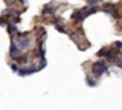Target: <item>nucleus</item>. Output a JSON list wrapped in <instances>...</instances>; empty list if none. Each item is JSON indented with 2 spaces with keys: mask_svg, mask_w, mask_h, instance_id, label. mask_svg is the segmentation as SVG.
Segmentation results:
<instances>
[{
  "mask_svg": "<svg viewBox=\"0 0 122 110\" xmlns=\"http://www.w3.org/2000/svg\"><path fill=\"white\" fill-rule=\"evenodd\" d=\"M19 54H20V49H19L17 44L12 40V43H10V57H12V59H16Z\"/></svg>",
  "mask_w": 122,
  "mask_h": 110,
  "instance_id": "4",
  "label": "nucleus"
},
{
  "mask_svg": "<svg viewBox=\"0 0 122 110\" xmlns=\"http://www.w3.org/2000/svg\"><path fill=\"white\" fill-rule=\"evenodd\" d=\"M86 83H88V86H95V82H91L89 77H86Z\"/></svg>",
  "mask_w": 122,
  "mask_h": 110,
  "instance_id": "11",
  "label": "nucleus"
},
{
  "mask_svg": "<svg viewBox=\"0 0 122 110\" xmlns=\"http://www.w3.org/2000/svg\"><path fill=\"white\" fill-rule=\"evenodd\" d=\"M115 47H116V49H122V43H121V41H116V43H115Z\"/></svg>",
  "mask_w": 122,
  "mask_h": 110,
  "instance_id": "12",
  "label": "nucleus"
},
{
  "mask_svg": "<svg viewBox=\"0 0 122 110\" xmlns=\"http://www.w3.org/2000/svg\"><path fill=\"white\" fill-rule=\"evenodd\" d=\"M39 70V67H36V66H30V67H26V69H17V74H20V76H27V74H33L35 72H37Z\"/></svg>",
  "mask_w": 122,
  "mask_h": 110,
  "instance_id": "3",
  "label": "nucleus"
},
{
  "mask_svg": "<svg viewBox=\"0 0 122 110\" xmlns=\"http://www.w3.org/2000/svg\"><path fill=\"white\" fill-rule=\"evenodd\" d=\"M15 34H16V39H17V47L20 49V51L29 49V46H30V37H29V34L27 33H19V32H16Z\"/></svg>",
  "mask_w": 122,
  "mask_h": 110,
  "instance_id": "1",
  "label": "nucleus"
},
{
  "mask_svg": "<svg viewBox=\"0 0 122 110\" xmlns=\"http://www.w3.org/2000/svg\"><path fill=\"white\" fill-rule=\"evenodd\" d=\"M6 23H7V22H6L5 19H0V26H5Z\"/></svg>",
  "mask_w": 122,
  "mask_h": 110,
  "instance_id": "16",
  "label": "nucleus"
},
{
  "mask_svg": "<svg viewBox=\"0 0 122 110\" xmlns=\"http://www.w3.org/2000/svg\"><path fill=\"white\" fill-rule=\"evenodd\" d=\"M116 66H118V67H121V69H122V60H121V62H116Z\"/></svg>",
  "mask_w": 122,
  "mask_h": 110,
  "instance_id": "17",
  "label": "nucleus"
},
{
  "mask_svg": "<svg viewBox=\"0 0 122 110\" xmlns=\"http://www.w3.org/2000/svg\"><path fill=\"white\" fill-rule=\"evenodd\" d=\"M108 70V67H106V63L105 62H102V60H99V62H95L93 64H92V72L95 73V76H101L103 72H106Z\"/></svg>",
  "mask_w": 122,
  "mask_h": 110,
  "instance_id": "2",
  "label": "nucleus"
},
{
  "mask_svg": "<svg viewBox=\"0 0 122 110\" xmlns=\"http://www.w3.org/2000/svg\"><path fill=\"white\" fill-rule=\"evenodd\" d=\"M102 10L105 12V13H108V14H111V16H118L116 14V12H115V9H113V5L112 3H105L103 5V7H102Z\"/></svg>",
  "mask_w": 122,
  "mask_h": 110,
  "instance_id": "5",
  "label": "nucleus"
},
{
  "mask_svg": "<svg viewBox=\"0 0 122 110\" xmlns=\"http://www.w3.org/2000/svg\"><path fill=\"white\" fill-rule=\"evenodd\" d=\"M15 60H16L17 63H20V64H25V63H27V60H29V59H27V56H22V57H19V56H17Z\"/></svg>",
  "mask_w": 122,
  "mask_h": 110,
  "instance_id": "7",
  "label": "nucleus"
},
{
  "mask_svg": "<svg viewBox=\"0 0 122 110\" xmlns=\"http://www.w3.org/2000/svg\"><path fill=\"white\" fill-rule=\"evenodd\" d=\"M55 24H56V30H59L60 33H66V30H65V27H63V26H60L59 23H55Z\"/></svg>",
  "mask_w": 122,
  "mask_h": 110,
  "instance_id": "9",
  "label": "nucleus"
},
{
  "mask_svg": "<svg viewBox=\"0 0 122 110\" xmlns=\"http://www.w3.org/2000/svg\"><path fill=\"white\" fill-rule=\"evenodd\" d=\"M106 51H108V49H106V47L101 49V50L98 51V56H99V57H102V54H103V56H105V54H106Z\"/></svg>",
  "mask_w": 122,
  "mask_h": 110,
  "instance_id": "10",
  "label": "nucleus"
},
{
  "mask_svg": "<svg viewBox=\"0 0 122 110\" xmlns=\"http://www.w3.org/2000/svg\"><path fill=\"white\" fill-rule=\"evenodd\" d=\"M17 69H19V66H16V64H12V70H13L15 73L17 72Z\"/></svg>",
  "mask_w": 122,
  "mask_h": 110,
  "instance_id": "14",
  "label": "nucleus"
},
{
  "mask_svg": "<svg viewBox=\"0 0 122 110\" xmlns=\"http://www.w3.org/2000/svg\"><path fill=\"white\" fill-rule=\"evenodd\" d=\"M72 17H73L75 22H82V20L85 19V16H83V10H76V12L72 14Z\"/></svg>",
  "mask_w": 122,
  "mask_h": 110,
  "instance_id": "6",
  "label": "nucleus"
},
{
  "mask_svg": "<svg viewBox=\"0 0 122 110\" xmlns=\"http://www.w3.org/2000/svg\"><path fill=\"white\" fill-rule=\"evenodd\" d=\"M43 14H50V13H55V7H50V6H46L42 12Z\"/></svg>",
  "mask_w": 122,
  "mask_h": 110,
  "instance_id": "8",
  "label": "nucleus"
},
{
  "mask_svg": "<svg viewBox=\"0 0 122 110\" xmlns=\"http://www.w3.org/2000/svg\"><path fill=\"white\" fill-rule=\"evenodd\" d=\"M5 2H6V5H9V6H10V5H13V3L16 2V0H5Z\"/></svg>",
  "mask_w": 122,
  "mask_h": 110,
  "instance_id": "13",
  "label": "nucleus"
},
{
  "mask_svg": "<svg viewBox=\"0 0 122 110\" xmlns=\"http://www.w3.org/2000/svg\"><path fill=\"white\" fill-rule=\"evenodd\" d=\"M88 3H89V5H96L98 0H88Z\"/></svg>",
  "mask_w": 122,
  "mask_h": 110,
  "instance_id": "15",
  "label": "nucleus"
}]
</instances>
